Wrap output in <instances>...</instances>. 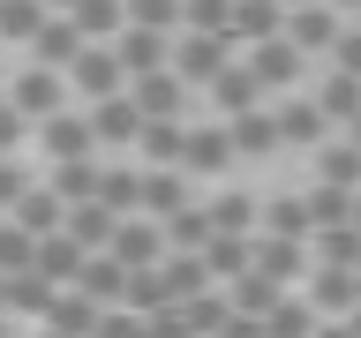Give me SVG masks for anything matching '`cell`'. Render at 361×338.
<instances>
[{
  "mask_svg": "<svg viewBox=\"0 0 361 338\" xmlns=\"http://www.w3.org/2000/svg\"><path fill=\"white\" fill-rule=\"evenodd\" d=\"M0 98H8V106H16L30 128H38L45 113H61V106H68V75H53V68H38V61H30L16 83H0Z\"/></svg>",
  "mask_w": 361,
  "mask_h": 338,
  "instance_id": "6da1fadb",
  "label": "cell"
},
{
  "mask_svg": "<svg viewBox=\"0 0 361 338\" xmlns=\"http://www.w3.org/2000/svg\"><path fill=\"white\" fill-rule=\"evenodd\" d=\"M106 256L121 270H158V263H166V233H158V218H121L113 241H106Z\"/></svg>",
  "mask_w": 361,
  "mask_h": 338,
  "instance_id": "7a4b0ae2",
  "label": "cell"
},
{
  "mask_svg": "<svg viewBox=\"0 0 361 338\" xmlns=\"http://www.w3.org/2000/svg\"><path fill=\"white\" fill-rule=\"evenodd\" d=\"M68 90H83L90 106H98V98H121L128 75H121V61H113V45H83V53L68 61Z\"/></svg>",
  "mask_w": 361,
  "mask_h": 338,
  "instance_id": "3957f363",
  "label": "cell"
},
{
  "mask_svg": "<svg viewBox=\"0 0 361 338\" xmlns=\"http://www.w3.org/2000/svg\"><path fill=\"white\" fill-rule=\"evenodd\" d=\"M180 173H196V180L233 173V143H226V128H219V120H203V128H188V135H180Z\"/></svg>",
  "mask_w": 361,
  "mask_h": 338,
  "instance_id": "277c9868",
  "label": "cell"
},
{
  "mask_svg": "<svg viewBox=\"0 0 361 338\" xmlns=\"http://www.w3.org/2000/svg\"><path fill=\"white\" fill-rule=\"evenodd\" d=\"M226 61H233V45H226V38H196V30H180L173 53H166V68H173L180 83H211Z\"/></svg>",
  "mask_w": 361,
  "mask_h": 338,
  "instance_id": "5b68a950",
  "label": "cell"
},
{
  "mask_svg": "<svg viewBox=\"0 0 361 338\" xmlns=\"http://www.w3.org/2000/svg\"><path fill=\"white\" fill-rule=\"evenodd\" d=\"M346 30V15H338L331 0H309V8H286V45L293 53H331V38Z\"/></svg>",
  "mask_w": 361,
  "mask_h": 338,
  "instance_id": "8992f818",
  "label": "cell"
},
{
  "mask_svg": "<svg viewBox=\"0 0 361 338\" xmlns=\"http://www.w3.org/2000/svg\"><path fill=\"white\" fill-rule=\"evenodd\" d=\"M128 98H135V113H143V120H180V113H188V83H180L173 68H151V75H135Z\"/></svg>",
  "mask_w": 361,
  "mask_h": 338,
  "instance_id": "52a82bcc",
  "label": "cell"
},
{
  "mask_svg": "<svg viewBox=\"0 0 361 338\" xmlns=\"http://www.w3.org/2000/svg\"><path fill=\"white\" fill-rule=\"evenodd\" d=\"M83 120H90V143H98V151H106V143H121V151H128L135 135H143V113H135L128 90H121V98H98Z\"/></svg>",
  "mask_w": 361,
  "mask_h": 338,
  "instance_id": "ba28073f",
  "label": "cell"
},
{
  "mask_svg": "<svg viewBox=\"0 0 361 338\" xmlns=\"http://www.w3.org/2000/svg\"><path fill=\"white\" fill-rule=\"evenodd\" d=\"M166 53H173V38L166 30H143V23H128L121 38H113V61H121V75H151V68H166Z\"/></svg>",
  "mask_w": 361,
  "mask_h": 338,
  "instance_id": "9c48e42d",
  "label": "cell"
},
{
  "mask_svg": "<svg viewBox=\"0 0 361 338\" xmlns=\"http://www.w3.org/2000/svg\"><path fill=\"white\" fill-rule=\"evenodd\" d=\"M241 68L256 75V83H264V98H271V90H286V83H301V53H293L286 38H264V45H248V53H241Z\"/></svg>",
  "mask_w": 361,
  "mask_h": 338,
  "instance_id": "30bf717a",
  "label": "cell"
},
{
  "mask_svg": "<svg viewBox=\"0 0 361 338\" xmlns=\"http://www.w3.org/2000/svg\"><path fill=\"white\" fill-rule=\"evenodd\" d=\"M38 143H45V158H53V165H68V158H90V151H98V143H90V120H83V113H45V120H38Z\"/></svg>",
  "mask_w": 361,
  "mask_h": 338,
  "instance_id": "8fae6325",
  "label": "cell"
},
{
  "mask_svg": "<svg viewBox=\"0 0 361 338\" xmlns=\"http://www.w3.org/2000/svg\"><path fill=\"white\" fill-rule=\"evenodd\" d=\"M83 263H90V248H75L68 233H38V248H30V270H38L45 286H75Z\"/></svg>",
  "mask_w": 361,
  "mask_h": 338,
  "instance_id": "7c38bea8",
  "label": "cell"
},
{
  "mask_svg": "<svg viewBox=\"0 0 361 338\" xmlns=\"http://www.w3.org/2000/svg\"><path fill=\"white\" fill-rule=\"evenodd\" d=\"M203 90H211L219 120H233V113H256V106H264V83H256V75H248L241 61H226V68H219V75H211Z\"/></svg>",
  "mask_w": 361,
  "mask_h": 338,
  "instance_id": "4fadbf2b",
  "label": "cell"
},
{
  "mask_svg": "<svg viewBox=\"0 0 361 338\" xmlns=\"http://www.w3.org/2000/svg\"><path fill=\"white\" fill-rule=\"evenodd\" d=\"M68 23H75V38H83V45H113L121 30H128V0H75Z\"/></svg>",
  "mask_w": 361,
  "mask_h": 338,
  "instance_id": "5bb4252c",
  "label": "cell"
},
{
  "mask_svg": "<svg viewBox=\"0 0 361 338\" xmlns=\"http://www.w3.org/2000/svg\"><path fill=\"white\" fill-rule=\"evenodd\" d=\"M271 120H279V151H309V143H324L331 135V120L316 113V98H286V106H271Z\"/></svg>",
  "mask_w": 361,
  "mask_h": 338,
  "instance_id": "9a60e30c",
  "label": "cell"
},
{
  "mask_svg": "<svg viewBox=\"0 0 361 338\" xmlns=\"http://www.w3.org/2000/svg\"><path fill=\"white\" fill-rule=\"evenodd\" d=\"M98 315H106L98 301H83L75 286H61L53 301H45V315H38V323H45V331H61V338H90V331H98Z\"/></svg>",
  "mask_w": 361,
  "mask_h": 338,
  "instance_id": "2e32d148",
  "label": "cell"
},
{
  "mask_svg": "<svg viewBox=\"0 0 361 338\" xmlns=\"http://www.w3.org/2000/svg\"><path fill=\"white\" fill-rule=\"evenodd\" d=\"M286 38V0H233V45Z\"/></svg>",
  "mask_w": 361,
  "mask_h": 338,
  "instance_id": "e0dca14e",
  "label": "cell"
},
{
  "mask_svg": "<svg viewBox=\"0 0 361 338\" xmlns=\"http://www.w3.org/2000/svg\"><path fill=\"white\" fill-rule=\"evenodd\" d=\"M173 211H188V173H173V165H151V173H143V211H135V218H173Z\"/></svg>",
  "mask_w": 361,
  "mask_h": 338,
  "instance_id": "ac0fdd59",
  "label": "cell"
},
{
  "mask_svg": "<svg viewBox=\"0 0 361 338\" xmlns=\"http://www.w3.org/2000/svg\"><path fill=\"white\" fill-rule=\"evenodd\" d=\"M75 293H83V301H98V308H121V293H128V270L113 263L106 248H98V256L75 270Z\"/></svg>",
  "mask_w": 361,
  "mask_h": 338,
  "instance_id": "d6986e66",
  "label": "cell"
},
{
  "mask_svg": "<svg viewBox=\"0 0 361 338\" xmlns=\"http://www.w3.org/2000/svg\"><path fill=\"white\" fill-rule=\"evenodd\" d=\"M226 128V143H233V158H264V151H279V120H271L264 106L256 113H233V120H219Z\"/></svg>",
  "mask_w": 361,
  "mask_h": 338,
  "instance_id": "ffe728a7",
  "label": "cell"
},
{
  "mask_svg": "<svg viewBox=\"0 0 361 338\" xmlns=\"http://www.w3.org/2000/svg\"><path fill=\"white\" fill-rule=\"evenodd\" d=\"M75 53H83V38H75V23H68V15H53L38 38H30V61L53 68V75H68V61H75Z\"/></svg>",
  "mask_w": 361,
  "mask_h": 338,
  "instance_id": "44dd1931",
  "label": "cell"
},
{
  "mask_svg": "<svg viewBox=\"0 0 361 338\" xmlns=\"http://www.w3.org/2000/svg\"><path fill=\"white\" fill-rule=\"evenodd\" d=\"M309 98H316V113H324V120H338V128H346V120H361V75H338V68H331Z\"/></svg>",
  "mask_w": 361,
  "mask_h": 338,
  "instance_id": "7402d4cb",
  "label": "cell"
},
{
  "mask_svg": "<svg viewBox=\"0 0 361 338\" xmlns=\"http://www.w3.org/2000/svg\"><path fill=\"white\" fill-rule=\"evenodd\" d=\"M8 218H16L23 233H61V218H68V203L53 196V188H45V180H30V196H23L16 211H8Z\"/></svg>",
  "mask_w": 361,
  "mask_h": 338,
  "instance_id": "603a6c76",
  "label": "cell"
},
{
  "mask_svg": "<svg viewBox=\"0 0 361 338\" xmlns=\"http://www.w3.org/2000/svg\"><path fill=\"white\" fill-rule=\"evenodd\" d=\"M180 135H188V120H143L135 151L151 158V165H173V173H180Z\"/></svg>",
  "mask_w": 361,
  "mask_h": 338,
  "instance_id": "cb8c5ba5",
  "label": "cell"
},
{
  "mask_svg": "<svg viewBox=\"0 0 361 338\" xmlns=\"http://www.w3.org/2000/svg\"><path fill=\"white\" fill-rule=\"evenodd\" d=\"M90 203H106L113 218H135V211H143V173H106V165H98V196Z\"/></svg>",
  "mask_w": 361,
  "mask_h": 338,
  "instance_id": "d4e9b609",
  "label": "cell"
},
{
  "mask_svg": "<svg viewBox=\"0 0 361 338\" xmlns=\"http://www.w3.org/2000/svg\"><path fill=\"white\" fill-rule=\"evenodd\" d=\"M309 331H316V308H309V301L279 293V301L264 308V338H309Z\"/></svg>",
  "mask_w": 361,
  "mask_h": 338,
  "instance_id": "484cf974",
  "label": "cell"
},
{
  "mask_svg": "<svg viewBox=\"0 0 361 338\" xmlns=\"http://www.w3.org/2000/svg\"><path fill=\"white\" fill-rule=\"evenodd\" d=\"M45 188H53L61 203H90V196H98V165H90V158H68V165L45 173Z\"/></svg>",
  "mask_w": 361,
  "mask_h": 338,
  "instance_id": "4316f807",
  "label": "cell"
},
{
  "mask_svg": "<svg viewBox=\"0 0 361 338\" xmlns=\"http://www.w3.org/2000/svg\"><path fill=\"white\" fill-rule=\"evenodd\" d=\"M45 23H53V15H45V0H0V38H23V45H30Z\"/></svg>",
  "mask_w": 361,
  "mask_h": 338,
  "instance_id": "83f0119b",
  "label": "cell"
},
{
  "mask_svg": "<svg viewBox=\"0 0 361 338\" xmlns=\"http://www.w3.org/2000/svg\"><path fill=\"white\" fill-rule=\"evenodd\" d=\"M316 173H324V188H346V196H354V188H361V151H354V143H338V151L316 158Z\"/></svg>",
  "mask_w": 361,
  "mask_h": 338,
  "instance_id": "f1b7e54d",
  "label": "cell"
},
{
  "mask_svg": "<svg viewBox=\"0 0 361 338\" xmlns=\"http://www.w3.org/2000/svg\"><path fill=\"white\" fill-rule=\"evenodd\" d=\"M30 248H38V233H23L16 218H0V278H16V270H30Z\"/></svg>",
  "mask_w": 361,
  "mask_h": 338,
  "instance_id": "f546056e",
  "label": "cell"
},
{
  "mask_svg": "<svg viewBox=\"0 0 361 338\" xmlns=\"http://www.w3.org/2000/svg\"><path fill=\"white\" fill-rule=\"evenodd\" d=\"M128 23H143V30H166V38H173V30H180V0H128Z\"/></svg>",
  "mask_w": 361,
  "mask_h": 338,
  "instance_id": "4dcf8cb0",
  "label": "cell"
},
{
  "mask_svg": "<svg viewBox=\"0 0 361 338\" xmlns=\"http://www.w3.org/2000/svg\"><path fill=\"white\" fill-rule=\"evenodd\" d=\"M331 68L338 75H361V23H346V30L331 38Z\"/></svg>",
  "mask_w": 361,
  "mask_h": 338,
  "instance_id": "1f68e13d",
  "label": "cell"
},
{
  "mask_svg": "<svg viewBox=\"0 0 361 338\" xmlns=\"http://www.w3.org/2000/svg\"><path fill=\"white\" fill-rule=\"evenodd\" d=\"M23 196H30V173H23L16 158H0V211H16Z\"/></svg>",
  "mask_w": 361,
  "mask_h": 338,
  "instance_id": "d6a6232c",
  "label": "cell"
},
{
  "mask_svg": "<svg viewBox=\"0 0 361 338\" xmlns=\"http://www.w3.org/2000/svg\"><path fill=\"white\" fill-rule=\"evenodd\" d=\"M23 135H30V120H23V113L0 98V158H16V143H23Z\"/></svg>",
  "mask_w": 361,
  "mask_h": 338,
  "instance_id": "836d02e7",
  "label": "cell"
},
{
  "mask_svg": "<svg viewBox=\"0 0 361 338\" xmlns=\"http://www.w3.org/2000/svg\"><path fill=\"white\" fill-rule=\"evenodd\" d=\"M68 8H75V0H45V15H68Z\"/></svg>",
  "mask_w": 361,
  "mask_h": 338,
  "instance_id": "e575fe53",
  "label": "cell"
},
{
  "mask_svg": "<svg viewBox=\"0 0 361 338\" xmlns=\"http://www.w3.org/2000/svg\"><path fill=\"white\" fill-rule=\"evenodd\" d=\"M346 143H354V151H361V120H346Z\"/></svg>",
  "mask_w": 361,
  "mask_h": 338,
  "instance_id": "d590c367",
  "label": "cell"
},
{
  "mask_svg": "<svg viewBox=\"0 0 361 338\" xmlns=\"http://www.w3.org/2000/svg\"><path fill=\"white\" fill-rule=\"evenodd\" d=\"M354 225H361V196H354Z\"/></svg>",
  "mask_w": 361,
  "mask_h": 338,
  "instance_id": "8d00e7d4",
  "label": "cell"
},
{
  "mask_svg": "<svg viewBox=\"0 0 361 338\" xmlns=\"http://www.w3.org/2000/svg\"><path fill=\"white\" fill-rule=\"evenodd\" d=\"M286 8H309V0H286Z\"/></svg>",
  "mask_w": 361,
  "mask_h": 338,
  "instance_id": "74e56055",
  "label": "cell"
},
{
  "mask_svg": "<svg viewBox=\"0 0 361 338\" xmlns=\"http://www.w3.org/2000/svg\"><path fill=\"white\" fill-rule=\"evenodd\" d=\"M45 338H61V331H45Z\"/></svg>",
  "mask_w": 361,
  "mask_h": 338,
  "instance_id": "f35d334b",
  "label": "cell"
}]
</instances>
